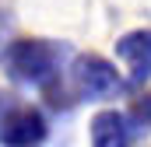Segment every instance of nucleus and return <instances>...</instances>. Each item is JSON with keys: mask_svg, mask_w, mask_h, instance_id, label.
Returning a JSON list of instances; mask_svg holds the SVG:
<instances>
[{"mask_svg": "<svg viewBox=\"0 0 151 147\" xmlns=\"http://www.w3.org/2000/svg\"><path fill=\"white\" fill-rule=\"evenodd\" d=\"M67 49H70L67 42H53V39H11L0 53V67L21 88L49 91L60 84Z\"/></svg>", "mask_w": 151, "mask_h": 147, "instance_id": "1", "label": "nucleus"}, {"mask_svg": "<svg viewBox=\"0 0 151 147\" xmlns=\"http://www.w3.org/2000/svg\"><path fill=\"white\" fill-rule=\"evenodd\" d=\"M63 81H67V91L74 102H109V98H119L123 91H130L127 74H119L113 60H106L99 53L70 56Z\"/></svg>", "mask_w": 151, "mask_h": 147, "instance_id": "2", "label": "nucleus"}, {"mask_svg": "<svg viewBox=\"0 0 151 147\" xmlns=\"http://www.w3.org/2000/svg\"><path fill=\"white\" fill-rule=\"evenodd\" d=\"M49 140V123L39 105L0 91V147H42Z\"/></svg>", "mask_w": 151, "mask_h": 147, "instance_id": "3", "label": "nucleus"}, {"mask_svg": "<svg viewBox=\"0 0 151 147\" xmlns=\"http://www.w3.org/2000/svg\"><path fill=\"white\" fill-rule=\"evenodd\" d=\"M116 60H123L130 91L151 81V28H130L116 39Z\"/></svg>", "mask_w": 151, "mask_h": 147, "instance_id": "4", "label": "nucleus"}, {"mask_svg": "<svg viewBox=\"0 0 151 147\" xmlns=\"http://www.w3.org/2000/svg\"><path fill=\"white\" fill-rule=\"evenodd\" d=\"M134 140V126L127 119V112L102 109L91 116L88 123V147H127Z\"/></svg>", "mask_w": 151, "mask_h": 147, "instance_id": "5", "label": "nucleus"}, {"mask_svg": "<svg viewBox=\"0 0 151 147\" xmlns=\"http://www.w3.org/2000/svg\"><path fill=\"white\" fill-rule=\"evenodd\" d=\"M127 119H130V126H134V130H151V91L137 95V98L130 102Z\"/></svg>", "mask_w": 151, "mask_h": 147, "instance_id": "6", "label": "nucleus"}]
</instances>
